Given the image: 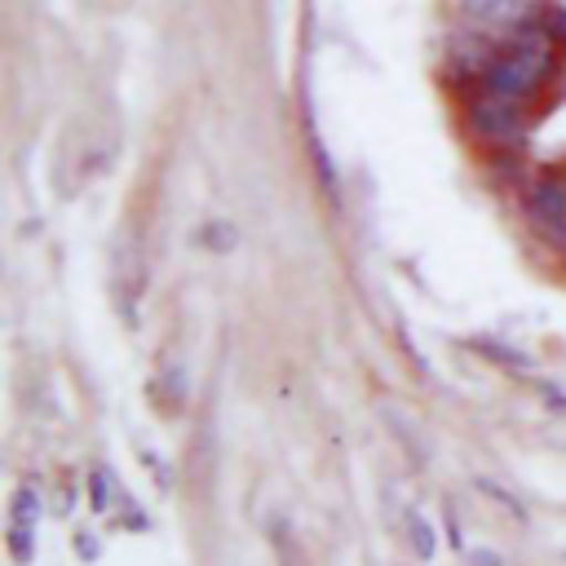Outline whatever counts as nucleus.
I'll list each match as a JSON object with an SVG mask.
<instances>
[{
    "label": "nucleus",
    "instance_id": "1",
    "mask_svg": "<svg viewBox=\"0 0 566 566\" xmlns=\"http://www.w3.org/2000/svg\"><path fill=\"white\" fill-rule=\"evenodd\" d=\"M553 71V40L544 31H517L500 57H491L486 66V93H500L509 102H522L526 93H535L544 84V75Z\"/></svg>",
    "mask_w": 566,
    "mask_h": 566
},
{
    "label": "nucleus",
    "instance_id": "2",
    "mask_svg": "<svg viewBox=\"0 0 566 566\" xmlns=\"http://www.w3.org/2000/svg\"><path fill=\"white\" fill-rule=\"evenodd\" d=\"M526 208H531L535 230H539L548 243L566 248V181H553V177L535 181L531 195H526Z\"/></svg>",
    "mask_w": 566,
    "mask_h": 566
},
{
    "label": "nucleus",
    "instance_id": "3",
    "mask_svg": "<svg viewBox=\"0 0 566 566\" xmlns=\"http://www.w3.org/2000/svg\"><path fill=\"white\" fill-rule=\"evenodd\" d=\"M469 124H473L482 137H491V142H509V137L522 133L517 102H509V97H500V93H478V97L469 102Z\"/></svg>",
    "mask_w": 566,
    "mask_h": 566
},
{
    "label": "nucleus",
    "instance_id": "4",
    "mask_svg": "<svg viewBox=\"0 0 566 566\" xmlns=\"http://www.w3.org/2000/svg\"><path fill=\"white\" fill-rule=\"evenodd\" d=\"M526 9H531V0H464V18L486 31H504V27L522 22Z\"/></svg>",
    "mask_w": 566,
    "mask_h": 566
},
{
    "label": "nucleus",
    "instance_id": "5",
    "mask_svg": "<svg viewBox=\"0 0 566 566\" xmlns=\"http://www.w3.org/2000/svg\"><path fill=\"white\" fill-rule=\"evenodd\" d=\"M133 256H137V252H133V239H124V243H119V256H115V292H119L124 314L133 310V296L142 292V279H146V270H142Z\"/></svg>",
    "mask_w": 566,
    "mask_h": 566
},
{
    "label": "nucleus",
    "instance_id": "6",
    "mask_svg": "<svg viewBox=\"0 0 566 566\" xmlns=\"http://www.w3.org/2000/svg\"><path fill=\"white\" fill-rule=\"evenodd\" d=\"M35 526H27V522H9V557L18 562V566H27L31 562V553H35Z\"/></svg>",
    "mask_w": 566,
    "mask_h": 566
},
{
    "label": "nucleus",
    "instance_id": "7",
    "mask_svg": "<svg viewBox=\"0 0 566 566\" xmlns=\"http://www.w3.org/2000/svg\"><path fill=\"white\" fill-rule=\"evenodd\" d=\"M9 522H27V526H35V522H40V495H35L31 486H22V491L13 495V509H9Z\"/></svg>",
    "mask_w": 566,
    "mask_h": 566
},
{
    "label": "nucleus",
    "instance_id": "8",
    "mask_svg": "<svg viewBox=\"0 0 566 566\" xmlns=\"http://www.w3.org/2000/svg\"><path fill=\"white\" fill-rule=\"evenodd\" d=\"M274 553H279L283 566H305V553L296 548V539H292V531L283 522H274Z\"/></svg>",
    "mask_w": 566,
    "mask_h": 566
},
{
    "label": "nucleus",
    "instance_id": "9",
    "mask_svg": "<svg viewBox=\"0 0 566 566\" xmlns=\"http://www.w3.org/2000/svg\"><path fill=\"white\" fill-rule=\"evenodd\" d=\"M407 531H411L416 553L429 557V553H433V531H429V522H420V513H407Z\"/></svg>",
    "mask_w": 566,
    "mask_h": 566
},
{
    "label": "nucleus",
    "instance_id": "10",
    "mask_svg": "<svg viewBox=\"0 0 566 566\" xmlns=\"http://www.w3.org/2000/svg\"><path fill=\"white\" fill-rule=\"evenodd\" d=\"M478 486H482V491H486L491 500H500V504H504V509H509L513 517H526V513H522V504H517V500H513V495H509L504 486H495V482H486V478H478Z\"/></svg>",
    "mask_w": 566,
    "mask_h": 566
},
{
    "label": "nucleus",
    "instance_id": "11",
    "mask_svg": "<svg viewBox=\"0 0 566 566\" xmlns=\"http://www.w3.org/2000/svg\"><path fill=\"white\" fill-rule=\"evenodd\" d=\"M93 509H97V513L111 509V478H106V473H93Z\"/></svg>",
    "mask_w": 566,
    "mask_h": 566
},
{
    "label": "nucleus",
    "instance_id": "12",
    "mask_svg": "<svg viewBox=\"0 0 566 566\" xmlns=\"http://www.w3.org/2000/svg\"><path fill=\"white\" fill-rule=\"evenodd\" d=\"M208 243H217V248H221V252H226V248H230V243H234V234H230V230H226V226H217V230H208Z\"/></svg>",
    "mask_w": 566,
    "mask_h": 566
}]
</instances>
